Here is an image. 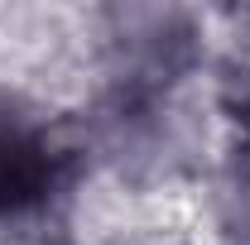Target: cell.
Returning <instances> with one entry per match:
<instances>
[{
  "mask_svg": "<svg viewBox=\"0 0 250 245\" xmlns=\"http://www.w3.org/2000/svg\"><path fill=\"white\" fill-rule=\"evenodd\" d=\"M116 62L125 92H154L192 62V24L173 10H125L116 15Z\"/></svg>",
  "mask_w": 250,
  "mask_h": 245,
  "instance_id": "1",
  "label": "cell"
},
{
  "mask_svg": "<svg viewBox=\"0 0 250 245\" xmlns=\"http://www.w3.org/2000/svg\"><path fill=\"white\" fill-rule=\"evenodd\" d=\"M67 149H58L39 125L0 121V221L43 212L62 192Z\"/></svg>",
  "mask_w": 250,
  "mask_h": 245,
  "instance_id": "2",
  "label": "cell"
}]
</instances>
